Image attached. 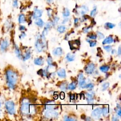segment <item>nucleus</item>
<instances>
[{
    "label": "nucleus",
    "mask_w": 121,
    "mask_h": 121,
    "mask_svg": "<svg viewBox=\"0 0 121 121\" xmlns=\"http://www.w3.org/2000/svg\"><path fill=\"white\" fill-rule=\"evenodd\" d=\"M5 79L8 87L10 89H14L16 87L18 80L17 72L12 69H7L5 71Z\"/></svg>",
    "instance_id": "nucleus-1"
},
{
    "label": "nucleus",
    "mask_w": 121,
    "mask_h": 121,
    "mask_svg": "<svg viewBox=\"0 0 121 121\" xmlns=\"http://www.w3.org/2000/svg\"><path fill=\"white\" fill-rule=\"evenodd\" d=\"M4 108L6 112L10 115H13L16 113L15 104L12 100L6 101L4 103Z\"/></svg>",
    "instance_id": "nucleus-2"
},
{
    "label": "nucleus",
    "mask_w": 121,
    "mask_h": 121,
    "mask_svg": "<svg viewBox=\"0 0 121 121\" xmlns=\"http://www.w3.org/2000/svg\"><path fill=\"white\" fill-rule=\"evenodd\" d=\"M30 103L27 98H23L20 106V111L24 114H28L29 113Z\"/></svg>",
    "instance_id": "nucleus-3"
},
{
    "label": "nucleus",
    "mask_w": 121,
    "mask_h": 121,
    "mask_svg": "<svg viewBox=\"0 0 121 121\" xmlns=\"http://www.w3.org/2000/svg\"><path fill=\"white\" fill-rule=\"evenodd\" d=\"M9 45V41L7 38H3L0 41V52L3 53L8 50Z\"/></svg>",
    "instance_id": "nucleus-4"
},
{
    "label": "nucleus",
    "mask_w": 121,
    "mask_h": 121,
    "mask_svg": "<svg viewBox=\"0 0 121 121\" xmlns=\"http://www.w3.org/2000/svg\"><path fill=\"white\" fill-rule=\"evenodd\" d=\"M58 113L55 111L52 110H47L45 113L44 115L47 118H57L58 116Z\"/></svg>",
    "instance_id": "nucleus-5"
},
{
    "label": "nucleus",
    "mask_w": 121,
    "mask_h": 121,
    "mask_svg": "<svg viewBox=\"0 0 121 121\" xmlns=\"http://www.w3.org/2000/svg\"><path fill=\"white\" fill-rule=\"evenodd\" d=\"M78 83L79 86L80 87L84 88H85L86 84V80L84 78V76L82 73H80L79 74L78 77Z\"/></svg>",
    "instance_id": "nucleus-6"
},
{
    "label": "nucleus",
    "mask_w": 121,
    "mask_h": 121,
    "mask_svg": "<svg viewBox=\"0 0 121 121\" xmlns=\"http://www.w3.org/2000/svg\"><path fill=\"white\" fill-rule=\"evenodd\" d=\"M102 114V109L100 108H97L94 109L91 114V116L93 118L95 119H99L101 117Z\"/></svg>",
    "instance_id": "nucleus-7"
},
{
    "label": "nucleus",
    "mask_w": 121,
    "mask_h": 121,
    "mask_svg": "<svg viewBox=\"0 0 121 121\" xmlns=\"http://www.w3.org/2000/svg\"><path fill=\"white\" fill-rule=\"evenodd\" d=\"M43 10L38 9L37 7H35L34 9V12L33 13V18L36 19L40 17L43 14Z\"/></svg>",
    "instance_id": "nucleus-8"
},
{
    "label": "nucleus",
    "mask_w": 121,
    "mask_h": 121,
    "mask_svg": "<svg viewBox=\"0 0 121 121\" xmlns=\"http://www.w3.org/2000/svg\"><path fill=\"white\" fill-rule=\"evenodd\" d=\"M95 68V66L93 63H89L86 66V68H85V71L87 73L91 74L94 71Z\"/></svg>",
    "instance_id": "nucleus-9"
},
{
    "label": "nucleus",
    "mask_w": 121,
    "mask_h": 121,
    "mask_svg": "<svg viewBox=\"0 0 121 121\" xmlns=\"http://www.w3.org/2000/svg\"><path fill=\"white\" fill-rule=\"evenodd\" d=\"M12 23L10 19H7L3 25V27L6 30H9L12 27Z\"/></svg>",
    "instance_id": "nucleus-10"
},
{
    "label": "nucleus",
    "mask_w": 121,
    "mask_h": 121,
    "mask_svg": "<svg viewBox=\"0 0 121 121\" xmlns=\"http://www.w3.org/2000/svg\"><path fill=\"white\" fill-rule=\"evenodd\" d=\"M14 51H15V53L16 54V56L19 58V59H21L22 58V54L21 52V51L17 46V45L15 44L14 45Z\"/></svg>",
    "instance_id": "nucleus-11"
},
{
    "label": "nucleus",
    "mask_w": 121,
    "mask_h": 121,
    "mask_svg": "<svg viewBox=\"0 0 121 121\" xmlns=\"http://www.w3.org/2000/svg\"><path fill=\"white\" fill-rule=\"evenodd\" d=\"M26 21V17L24 14H20L18 17V22L19 24L25 23Z\"/></svg>",
    "instance_id": "nucleus-12"
},
{
    "label": "nucleus",
    "mask_w": 121,
    "mask_h": 121,
    "mask_svg": "<svg viewBox=\"0 0 121 121\" xmlns=\"http://www.w3.org/2000/svg\"><path fill=\"white\" fill-rule=\"evenodd\" d=\"M57 75L61 78H64L66 77L65 70L63 69H60L57 71Z\"/></svg>",
    "instance_id": "nucleus-13"
},
{
    "label": "nucleus",
    "mask_w": 121,
    "mask_h": 121,
    "mask_svg": "<svg viewBox=\"0 0 121 121\" xmlns=\"http://www.w3.org/2000/svg\"><path fill=\"white\" fill-rule=\"evenodd\" d=\"M52 52L54 55L59 56L62 54V50L60 47H57Z\"/></svg>",
    "instance_id": "nucleus-14"
},
{
    "label": "nucleus",
    "mask_w": 121,
    "mask_h": 121,
    "mask_svg": "<svg viewBox=\"0 0 121 121\" xmlns=\"http://www.w3.org/2000/svg\"><path fill=\"white\" fill-rule=\"evenodd\" d=\"M44 61L42 58L39 57L35 59L34 60V63L35 65H42L43 64Z\"/></svg>",
    "instance_id": "nucleus-15"
},
{
    "label": "nucleus",
    "mask_w": 121,
    "mask_h": 121,
    "mask_svg": "<svg viewBox=\"0 0 121 121\" xmlns=\"http://www.w3.org/2000/svg\"><path fill=\"white\" fill-rule=\"evenodd\" d=\"M113 39L112 36H109L107 38H106L103 41V44H109L113 42Z\"/></svg>",
    "instance_id": "nucleus-16"
},
{
    "label": "nucleus",
    "mask_w": 121,
    "mask_h": 121,
    "mask_svg": "<svg viewBox=\"0 0 121 121\" xmlns=\"http://www.w3.org/2000/svg\"><path fill=\"white\" fill-rule=\"evenodd\" d=\"M35 23L37 26H38L39 27H42L44 25V22L43 20L42 19L39 18L35 19Z\"/></svg>",
    "instance_id": "nucleus-17"
},
{
    "label": "nucleus",
    "mask_w": 121,
    "mask_h": 121,
    "mask_svg": "<svg viewBox=\"0 0 121 121\" xmlns=\"http://www.w3.org/2000/svg\"><path fill=\"white\" fill-rule=\"evenodd\" d=\"M70 11L68 9V8H64L63 10V12H62V15L64 17H67L69 16L70 15Z\"/></svg>",
    "instance_id": "nucleus-18"
},
{
    "label": "nucleus",
    "mask_w": 121,
    "mask_h": 121,
    "mask_svg": "<svg viewBox=\"0 0 121 121\" xmlns=\"http://www.w3.org/2000/svg\"><path fill=\"white\" fill-rule=\"evenodd\" d=\"M80 9H81L80 13L83 15L86 13V12L88 11V8L85 5H82V6H81Z\"/></svg>",
    "instance_id": "nucleus-19"
},
{
    "label": "nucleus",
    "mask_w": 121,
    "mask_h": 121,
    "mask_svg": "<svg viewBox=\"0 0 121 121\" xmlns=\"http://www.w3.org/2000/svg\"><path fill=\"white\" fill-rule=\"evenodd\" d=\"M66 58L68 61H73L75 59V55L69 53L67 54Z\"/></svg>",
    "instance_id": "nucleus-20"
},
{
    "label": "nucleus",
    "mask_w": 121,
    "mask_h": 121,
    "mask_svg": "<svg viewBox=\"0 0 121 121\" xmlns=\"http://www.w3.org/2000/svg\"><path fill=\"white\" fill-rule=\"evenodd\" d=\"M31 57V53L29 51H27L26 53L25 54V55L22 57L23 60H26L28 59H29Z\"/></svg>",
    "instance_id": "nucleus-21"
},
{
    "label": "nucleus",
    "mask_w": 121,
    "mask_h": 121,
    "mask_svg": "<svg viewBox=\"0 0 121 121\" xmlns=\"http://www.w3.org/2000/svg\"><path fill=\"white\" fill-rule=\"evenodd\" d=\"M109 69V67L107 65H104L100 68V69L102 72H106Z\"/></svg>",
    "instance_id": "nucleus-22"
},
{
    "label": "nucleus",
    "mask_w": 121,
    "mask_h": 121,
    "mask_svg": "<svg viewBox=\"0 0 121 121\" xmlns=\"http://www.w3.org/2000/svg\"><path fill=\"white\" fill-rule=\"evenodd\" d=\"M65 30H66V27L64 26H59L57 28V31L60 33H62L64 32Z\"/></svg>",
    "instance_id": "nucleus-23"
},
{
    "label": "nucleus",
    "mask_w": 121,
    "mask_h": 121,
    "mask_svg": "<svg viewBox=\"0 0 121 121\" xmlns=\"http://www.w3.org/2000/svg\"><path fill=\"white\" fill-rule=\"evenodd\" d=\"M76 87V84L75 83V82H72L69 84L68 86V88L69 90H71L75 89Z\"/></svg>",
    "instance_id": "nucleus-24"
},
{
    "label": "nucleus",
    "mask_w": 121,
    "mask_h": 121,
    "mask_svg": "<svg viewBox=\"0 0 121 121\" xmlns=\"http://www.w3.org/2000/svg\"><path fill=\"white\" fill-rule=\"evenodd\" d=\"M102 114L104 116H107L108 114V109L105 107H103L102 109Z\"/></svg>",
    "instance_id": "nucleus-25"
},
{
    "label": "nucleus",
    "mask_w": 121,
    "mask_h": 121,
    "mask_svg": "<svg viewBox=\"0 0 121 121\" xmlns=\"http://www.w3.org/2000/svg\"><path fill=\"white\" fill-rule=\"evenodd\" d=\"M97 13V9L96 7H94V9L90 11V15L91 17H94L95 16V15Z\"/></svg>",
    "instance_id": "nucleus-26"
},
{
    "label": "nucleus",
    "mask_w": 121,
    "mask_h": 121,
    "mask_svg": "<svg viewBox=\"0 0 121 121\" xmlns=\"http://www.w3.org/2000/svg\"><path fill=\"white\" fill-rule=\"evenodd\" d=\"M67 88V84L66 83H62L60 86V89L62 91H66Z\"/></svg>",
    "instance_id": "nucleus-27"
},
{
    "label": "nucleus",
    "mask_w": 121,
    "mask_h": 121,
    "mask_svg": "<svg viewBox=\"0 0 121 121\" xmlns=\"http://www.w3.org/2000/svg\"><path fill=\"white\" fill-rule=\"evenodd\" d=\"M19 3L18 0H13L12 1V6L14 8H17L18 7Z\"/></svg>",
    "instance_id": "nucleus-28"
},
{
    "label": "nucleus",
    "mask_w": 121,
    "mask_h": 121,
    "mask_svg": "<svg viewBox=\"0 0 121 121\" xmlns=\"http://www.w3.org/2000/svg\"><path fill=\"white\" fill-rule=\"evenodd\" d=\"M105 26L107 27H108V28H113V27L115 26V24H112V23H109V22H107V23H106L105 24Z\"/></svg>",
    "instance_id": "nucleus-29"
},
{
    "label": "nucleus",
    "mask_w": 121,
    "mask_h": 121,
    "mask_svg": "<svg viewBox=\"0 0 121 121\" xmlns=\"http://www.w3.org/2000/svg\"><path fill=\"white\" fill-rule=\"evenodd\" d=\"M109 83L108 82H105V83H104L103 85H102V90L103 91L104 90H105L106 89H107V88L109 87Z\"/></svg>",
    "instance_id": "nucleus-30"
},
{
    "label": "nucleus",
    "mask_w": 121,
    "mask_h": 121,
    "mask_svg": "<svg viewBox=\"0 0 121 121\" xmlns=\"http://www.w3.org/2000/svg\"><path fill=\"white\" fill-rule=\"evenodd\" d=\"M87 98H93L94 95V93L93 92H89L86 94Z\"/></svg>",
    "instance_id": "nucleus-31"
},
{
    "label": "nucleus",
    "mask_w": 121,
    "mask_h": 121,
    "mask_svg": "<svg viewBox=\"0 0 121 121\" xmlns=\"http://www.w3.org/2000/svg\"><path fill=\"white\" fill-rule=\"evenodd\" d=\"M93 87H94V85L92 83H89V84H86L85 88L91 90L93 88Z\"/></svg>",
    "instance_id": "nucleus-32"
},
{
    "label": "nucleus",
    "mask_w": 121,
    "mask_h": 121,
    "mask_svg": "<svg viewBox=\"0 0 121 121\" xmlns=\"http://www.w3.org/2000/svg\"><path fill=\"white\" fill-rule=\"evenodd\" d=\"M47 15L49 17H51V16H52V9H50V8H48L47 9Z\"/></svg>",
    "instance_id": "nucleus-33"
},
{
    "label": "nucleus",
    "mask_w": 121,
    "mask_h": 121,
    "mask_svg": "<svg viewBox=\"0 0 121 121\" xmlns=\"http://www.w3.org/2000/svg\"><path fill=\"white\" fill-rule=\"evenodd\" d=\"M104 49H105L107 52H109L111 51L112 50V46L111 45H106V46H104Z\"/></svg>",
    "instance_id": "nucleus-34"
},
{
    "label": "nucleus",
    "mask_w": 121,
    "mask_h": 121,
    "mask_svg": "<svg viewBox=\"0 0 121 121\" xmlns=\"http://www.w3.org/2000/svg\"><path fill=\"white\" fill-rule=\"evenodd\" d=\"M52 25H53V24L52 23V22H47L46 25H45V28L47 29H49L52 26Z\"/></svg>",
    "instance_id": "nucleus-35"
},
{
    "label": "nucleus",
    "mask_w": 121,
    "mask_h": 121,
    "mask_svg": "<svg viewBox=\"0 0 121 121\" xmlns=\"http://www.w3.org/2000/svg\"><path fill=\"white\" fill-rule=\"evenodd\" d=\"M87 41H88V42L90 43V47H94L95 46L96 44V43L95 41H90V40H87Z\"/></svg>",
    "instance_id": "nucleus-36"
},
{
    "label": "nucleus",
    "mask_w": 121,
    "mask_h": 121,
    "mask_svg": "<svg viewBox=\"0 0 121 121\" xmlns=\"http://www.w3.org/2000/svg\"><path fill=\"white\" fill-rule=\"evenodd\" d=\"M97 35L98 36V37L100 38V39H103L104 37V35L101 32H97Z\"/></svg>",
    "instance_id": "nucleus-37"
},
{
    "label": "nucleus",
    "mask_w": 121,
    "mask_h": 121,
    "mask_svg": "<svg viewBox=\"0 0 121 121\" xmlns=\"http://www.w3.org/2000/svg\"><path fill=\"white\" fill-rule=\"evenodd\" d=\"M2 103L1 100L0 99V118L2 116Z\"/></svg>",
    "instance_id": "nucleus-38"
},
{
    "label": "nucleus",
    "mask_w": 121,
    "mask_h": 121,
    "mask_svg": "<svg viewBox=\"0 0 121 121\" xmlns=\"http://www.w3.org/2000/svg\"><path fill=\"white\" fill-rule=\"evenodd\" d=\"M47 62L49 65H51L52 64V58L51 56H49L48 59H47Z\"/></svg>",
    "instance_id": "nucleus-39"
},
{
    "label": "nucleus",
    "mask_w": 121,
    "mask_h": 121,
    "mask_svg": "<svg viewBox=\"0 0 121 121\" xmlns=\"http://www.w3.org/2000/svg\"><path fill=\"white\" fill-rule=\"evenodd\" d=\"M64 120L65 121H75V119H73V118H70V117H69L67 116H65L64 118Z\"/></svg>",
    "instance_id": "nucleus-40"
},
{
    "label": "nucleus",
    "mask_w": 121,
    "mask_h": 121,
    "mask_svg": "<svg viewBox=\"0 0 121 121\" xmlns=\"http://www.w3.org/2000/svg\"><path fill=\"white\" fill-rule=\"evenodd\" d=\"M88 37L89 39H96L97 38L96 35H93V34L88 35Z\"/></svg>",
    "instance_id": "nucleus-41"
},
{
    "label": "nucleus",
    "mask_w": 121,
    "mask_h": 121,
    "mask_svg": "<svg viewBox=\"0 0 121 121\" xmlns=\"http://www.w3.org/2000/svg\"><path fill=\"white\" fill-rule=\"evenodd\" d=\"M54 107V106L52 105H47L46 106H45V108L47 110H52L53 109Z\"/></svg>",
    "instance_id": "nucleus-42"
},
{
    "label": "nucleus",
    "mask_w": 121,
    "mask_h": 121,
    "mask_svg": "<svg viewBox=\"0 0 121 121\" xmlns=\"http://www.w3.org/2000/svg\"><path fill=\"white\" fill-rule=\"evenodd\" d=\"M90 29H91V27H85V28H84V29H83V32H84V33H87V32H88L89 31H90Z\"/></svg>",
    "instance_id": "nucleus-43"
},
{
    "label": "nucleus",
    "mask_w": 121,
    "mask_h": 121,
    "mask_svg": "<svg viewBox=\"0 0 121 121\" xmlns=\"http://www.w3.org/2000/svg\"><path fill=\"white\" fill-rule=\"evenodd\" d=\"M60 98L61 99H64L65 98V94L63 92H61L60 95Z\"/></svg>",
    "instance_id": "nucleus-44"
},
{
    "label": "nucleus",
    "mask_w": 121,
    "mask_h": 121,
    "mask_svg": "<svg viewBox=\"0 0 121 121\" xmlns=\"http://www.w3.org/2000/svg\"><path fill=\"white\" fill-rule=\"evenodd\" d=\"M59 20V18L58 17H55L53 18V23L56 24Z\"/></svg>",
    "instance_id": "nucleus-45"
},
{
    "label": "nucleus",
    "mask_w": 121,
    "mask_h": 121,
    "mask_svg": "<svg viewBox=\"0 0 121 121\" xmlns=\"http://www.w3.org/2000/svg\"><path fill=\"white\" fill-rule=\"evenodd\" d=\"M19 29L20 31H24L25 29H26V27L24 26H23V25H20L19 27Z\"/></svg>",
    "instance_id": "nucleus-46"
},
{
    "label": "nucleus",
    "mask_w": 121,
    "mask_h": 121,
    "mask_svg": "<svg viewBox=\"0 0 121 121\" xmlns=\"http://www.w3.org/2000/svg\"><path fill=\"white\" fill-rule=\"evenodd\" d=\"M112 120L114 121H116L118 120V118L117 116H113L112 118Z\"/></svg>",
    "instance_id": "nucleus-47"
},
{
    "label": "nucleus",
    "mask_w": 121,
    "mask_h": 121,
    "mask_svg": "<svg viewBox=\"0 0 121 121\" xmlns=\"http://www.w3.org/2000/svg\"><path fill=\"white\" fill-rule=\"evenodd\" d=\"M79 21V19L78 18H75L74 19V23L75 25H77Z\"/></svg>",
    "instance_id": "nucleus-48"
},
{
    "label": "nucleus",
    "mask_w": 121,
    "mask_h": 121,
    "mask_svg": "<svg viewBox=\"0 0 121 121\" xmlns=\"http://www.w3.org/2000/svg\"><path fill=\"white\" fill-rule=\"evenodd\" d=\"M25 36H26L25 33L24 32H23V33H22V34L20 35L19 37H20V38H23V37H24Z\"/></svg>",
    "instance_id": "nucleus-49"
},
{
    "label": "nucleus",
    "mask_w": 121,
    "mask_h": 121,
    "mask_svg": "<svg viewBox=\"0 0 121 121\" xmlns=\"http://www.w3.org/2000/svg\"><path fill=\"white\" fill-rule=\"evenodd\" d=\"M118 54L119 55H120L121 54V46H119V48H118Z\"/></svg>",
    "instance_id": "nucleus-50"
},
{
    "label": "nucleus",
    "mask_w": 121,
    "mask_h": 121,
    "mask_svg": "<svg viewBox=\"0 0 121 121\" xmlns=\"http://www.w3.org/2000/svg\"><path fill=\"white\" fill-rule=\"evenodd\" d=\"M46 1H47V3L49 4H52L53 2V0H46Z\"/></svg>",
    "instance_id": "nucleus-51"
},
{
    "label": "nucleus",
    "mask_w": 121,
    "mask_h": 121,
    "mask_svg": "<svg viewBox=\"0 0 121 121\" xmlns=\"http://www.w3.org/2000/svg\"><path fill=\"white\" fill-rule=\"evenodd\" d=\"M117 114H118L119 116H121V110H120V109H119V110L118 111V112H117Z\"/></svg>",
    "instance_id": "nucleus-52"
},
{
    "label": "nucleus",
    "mask_w": 121,
    "mask_h": 121,
    "mask_svg": "<svg viewBox=\"0 0 121 121\" xmlns=\"http://www.w3.org/2000/svg\"><path fill=\"white\" fill-rule=\"evenodd\" d=\"M74 96H75V95L74 94H71L70 95V98L71 99H73L74 98Z\"/></svg>",
    "instance_id": "nucleus-53"
},
{
    "label": "nucleus",
    "mask_w": 121,
    "mask_h": 121,
    "mask_svg": "<svg viewBox=\"0 0 121 121\" xmlns=\"http://www.w3.org/2000/svg\"><path fill=\"white\" fill-rule=\"evenodd\" d=\"M68 20V18H65V19H64V20H63V22H62V23H63V24L65 23V22H66Z\"/></svg>",
    "instance_id": "nucleus-54"
},
{
    "label": "nucleus",
    "mask_w": 121,
    "mask_h": 121,
    "mask_svg": "<svg viewBox=\"0 0 121 121\" xmlns=\"http://www.w3.org/2000/svg\"><path fill=\"white\" fill-rule=\"evenodd\" d=\"M53 98L55 99H56L58 98V95H55L53 96Z\"/></svg>",
    "instance_id": "nucleus-55"
},
{
    "label": "nucleus",
    "mask_w": 121,
    "mask_h": 121,
    "mask_svg": "<svg viewBox=\"0 0 121 121\" xmlns=\"http://www.w3.org/2000/svg\"><path fill=\"white\" fill-rule=\"evenodd\" d=\"M115 52V50H112V54H114V52Z\"/></svg>",
    "instance_id": "nucleus-56"
}]
</instances>
